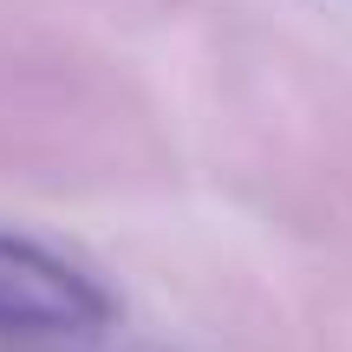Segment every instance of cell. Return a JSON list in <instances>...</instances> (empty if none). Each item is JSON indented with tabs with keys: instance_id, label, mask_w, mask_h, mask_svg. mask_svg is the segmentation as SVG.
<instances>
[{
	"instance_id": "6da1fadb",
	"label": "cell",
	"mask_w": 352,
	"mask_h": 352,
	"mask_svg": "<svg viewBox=\"0 0 352 352\" xmlns=\"http://www.w3.org/2000/svg\"><path fill=\"white\" fill-rule=\"evenodd\" d=\"M104 300L85 274L39 254L33 241L0 235V333H91Z\"/></svg>"
}]
</instances>
